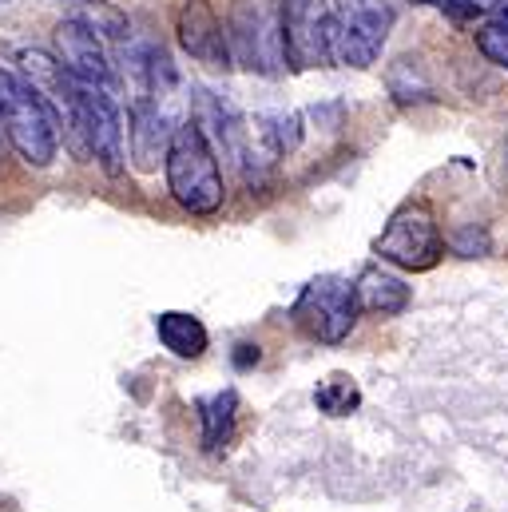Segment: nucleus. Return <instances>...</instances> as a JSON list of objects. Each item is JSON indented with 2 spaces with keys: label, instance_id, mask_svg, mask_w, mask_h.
<instances>
[{
  "label": "nucleus",
  "instance_id": "nucleus-16",
  "mask_svg": "<svg viewBox=\"0 0 508 512\" xmlns=\"http://www.w3.org/2000/svg\"><path fill=\"white\" fill-rule=\"evenodd\" d=\"M314 405L326 417H350L362 405V389H358V382L350 374H330L326 382H318V389H314Z\"/></svg>",
  "mask_w": 508,
  "mask_h": 512
},
{
  "label": "nucleus",
  "instance_id": "nucleus-12",
  "mask_svg": "<svg viewBox=\"0 0 508 512\" xmlns=\"http://www.w3.org/2000/svg\"><path fill=\"white\" fill-rule=\"evenodd\" d=\"M179 44L195 64L207 68H227L231 64V48H227V24L215 16V8L207 0H183L179 20H175Z\"/></svg>",
  "mask_w": 508,
  "mask_h": 512
},
{
  "label": "nucleus",
  "instance_id": "nucleus-20",
  "mask_svg": "<svg viewBox=\"0 0 508 512\" xmlns=\"http://www.w3.org/2000/svg\"><path fill=\"white\" fill-rule=\"evenodd\" d=\"M258 358H262V354H258V346H239L235 366H239V370H251V366H258Z\"/></svg>",
  "mask_w": 508,
  "mask_h": 512
},
{
  "label": "nucleus",
  "instance_id": "nucleus-7",
  "mask_svg": "<svg viewBox=\"0 0 508 512\" xmlns=\"http://www.w3.org/2000/svg\"><path fill=\"white\" fill-rule=\"evenodd\" d=\"M393 28L389 0H334V60L370 68Z\"/></svg>",
  "mask_w": 508,
  "mask_h": 512
},
{
  "label": "nucleus",
  "instance_id": "nucleus-4",
  "mask_svg": "<svg viewBox=\"0 0 508 512\" xmlns=\"http://www.w3.org/2000/svg\"><path fill=\"white\" fill-rule=\"evenodd\" d=\"M374 251H378L381 262H393L397 270H413V274L433 270L441 262V255H445V239H441V227H437L433 207L425 199L401 203L389 215V223H385V231L378 235Z\"/></svg>",
  "mask_w": 508,
  "mask_h": 512
},
{
  "label": "nucleus",
  "instance_id": "nucleus-1",
  "mask_svg": "<svg viewBox=\"0 0 508 512\" xmlns=\"http://www.w3.org/2000/svg\"><path fill=\"white\" fill-rule=\"evenodd\" d=\"M163 167H167V191L183 211L215 215L223 207L227 187H223L219 151L195 120H179V128L171 131Z\"/></svg>",
  "mask_w": 508,
  "mask_h": 512
},
{
  "label": "nucleus",
  "instance_id": "nucleus-17",
  "mask_svg": "<svg viewBox=\"0 0 508 512\" xmlns=\"http://www.w3.org/2000/svg\"><path fill=\"white\" fill-rule=\"evenodd\" d=\"M477 48L489 64L508 68V0L497 12H489V20L477 28Z\"/></svg>",
  "mask_w": 508,
  "mask_h": 512
},
{
  "label": "nucleus",
  "instance_id": "nucleus-8",
  "mask_svg": "<svg viewBox=\"0 0 508 512\" xmlns=\"http://www.w3.org/2000/svg\"><path fill=\"white\" fill-rule=\"evenodd\" d=\"M282 40L294 72L326 68L334 60V0H282Z\"/></svg>",
  "mask_w": 508,
  "mask_h": 512
},
{
  "label": "nucleus",
  "instance_id": "nucleus-21",
  "mask_svg": "<svg viewBox=\"0 0 508 512\" xmlns=\"http://www.w3.org/2000/svg\"><path fill=\"white\" fill-rule=\"evenodd\" d=\"M0 151H4V135H0Z\"/></svg>",
  "mask_w": 508,
  "mask_h": 512
},
{
  "label": "nucleus",
  "instance_id": "nucleus-13",
  "mask_svg": "<svg viewBox=\"0 0 508 512\" xmlns=\"http://www.w3.org/2000/svg\"><path fill=\"white\" fill-rule=\"evenodd\" d=\"M354 290H358V310L381 314V318H393V314L409 310V302H413V290H409L397 274H389V270H381V266H366V270L358 274Z\"/></svg>",
  "mask_w": 508,
  "mask_h": 512
},
{
  "label": "nucleus",
  "instance_id": "nucleus-22",
  "mask_svg": "<svg viewBox=\"0 0 508 512\" xmlns=\"http://www.w3.org/2000/svg\"><path fill=\"white\" fill-rule=\"evenodd\" d=\"M0 4H8V0H0Z\"/></svg>",
  "mask_w": 508,
  "mask_h": 512
},
{
  "label": "nucleus",
  "instance_id": "nucleus-10",
  "mask_svg": "<svg viewBox=\"0 0 508 512\" xmlns=\"http://www.w3.org/2000/svg\"><path fill=\"white\" fill-rule=\"evenodd\" d=\"M199 128L207 131V139L215 143V151L231 163H247V151H251V128L243 120V112L235 108V100L227 92H215V88H195V116H191Z\"/></svg>",
  "mask_w": 508,
  "mask_h": 512
},
{
  "label": "nucleus",
  "instance_id": "nucleus-6",
  "mask_svg": "<svg viewBox=\"0 0 508 512\" xmlns=\"http://www.w3.org/2000/svg\"><path fill=\"white\" fill-rule=\"evenodd\" d=\"M358 290L342 274H318L314 282L302 286L294 302V322L322 346H338L350 338L358 322Z\"/></svg>",
  "mask_w": 508,
  "mask_h": 512
},
{
  "label": "nucleus",
  "instance_id": "nucleus-2",
  "mask_svg": "<svg viewBox=\"0 0 508 512\" xmlns=\"http://www.w3.org/2000/svg\"><path fill=\"white\" fill-rule=\"evenodd\" d=\"M0 135L28 167H52L60 151V124L52 108L12 68H0Z\"/></svg>",
  "mask_w": 508,
  "mask_h": 512
},
{
  "label": "nucleus",
  "instance_id": "nucleus-15",
  "mask_svg": "<svg viewBox=\"0 0 508 512\" xmlns=\"http://www.w3.org/2000/svg\"><path fill=\"white\" fill-rule=\"evenodd\" d=\"M199 417H203V449L219 453V449L235 437L239 393H235V389H219V393L203 397V401H199Z\"/></svg>",
  "mask_w": 508,
  "mask_h": 512
},
{
  "label": "nucleus",
  "instance_id": "nucleus-11",
  "mask_svg": "<svg viewBox=\"0 0 508 512\" xmlns=\"http://www.w3.org/2000/svg\"><path fill=\"white\" fill-rule=\"evenodd\" d=\"M175 96H135L131 100V116H127V147L139 171H151L159 163V155H167L171 131L179 128L175 112H171Z\"/></svg>",
  "mask_w": 508,
  "mask_h": 512
},
{
  "label": "nucleus",
  "instance_id": "nucleus-5",
  "mask_svg": "<svg viewBox=\"0 0 508 512\" xmlns=\"http://www.w3.org/2000/svg\"><path fill=\"white\" fill-rule=\"evenodd\" d=\"M80 84V80H76ZM76 155H92L104 175L120 179L127 171V131L112 88L80 84V116H76Z\"/></svg>",
  "mask_w": 508,
  "mask_h": 512
},
{
  "label": "nucleus",
  "instance_id": "nucleus-18",
  "mask_svg": "<svg viewBox=\"0 0 508 512\" xmlns=\"http://www.w3.org/2000/svg\"><path fill=\"white\" fill-rule=\"evenodd\" d=\"M417 4H437L445 16L453 20H473V16H489L497 12L505 0H417Z\"/></svg>",
  "mask_w": 508,
  "mask_h": 512
},
{
  "label": "nucleus",
  "instance_id": "nucleus-19",
  "mask_svg": "<svg viewBox=\"0 0 508 512\" xmlns=\"http://www.w3.org/2000/svg\"><path fill=\"white\" fill-rule=\"evenodd\" d=\"M489 251V235H477V231H461V239H457V255L465 258H477Z\"/></svg>",
  "mask_w": 508,
  "mask_h": 512
},
{
  "label": "nucleus",
  "instance_id": "nucleus-9",
  "mask_svg": "<svg viewBox=\"0 0 508 512\" xmlns=\"http://www.w3.org/2000/svg\"><path fill=\"white\" fill-rule=\"evenodd\" d=\"M56 60L80 84H100V88L116 84V64H112V56L104 48V36L84 16H68V20L56 24Z\"/></svg>",
  "mask_w": 508,
  "mask_h": 512
},
{
  "label": "nucleus",
  "instance_id": "nucleus-14",
  "mask_svg": "<svg viewBox=\"0 0 508 512\" xmlns=\"http://www.w3.org/2000/svg\"><path fill=\"white\" fill-rule=\"evenodd\" d=\"M155 334L163 342V350H171L175 358H203L207 346H211V334L207 326L195 318V314H183V310H163L155 318Z\"/></svg>",
  "mask_w": 508,
  "mask_h": 512
},
{
  "label": "nucleus",
  "instance_id": "nucleus-3",
  "mask_svg": "<svg viewBox=\"0 0 508 512\" xmlns=\"http://www.w3.org/2000/svg\"><path fill=\"white\" fill-rule=\"evenodd\" d=\"M227 48H231V64H239L243 72L278 80L286 72L282 0H231Z\"/></svg>",
  "mask_w": 508,
  "mask_h": 512
}]
</instances>
